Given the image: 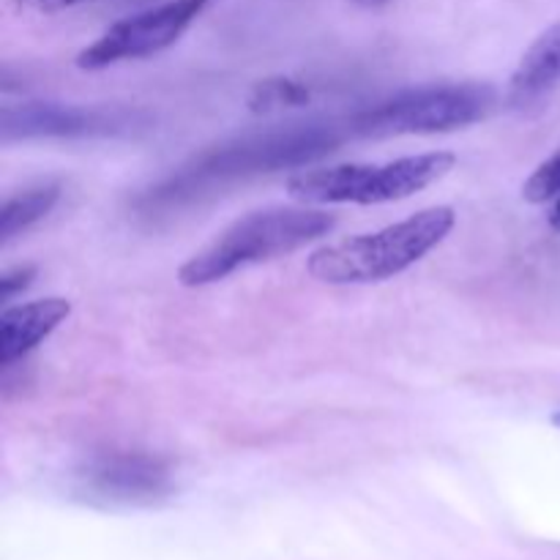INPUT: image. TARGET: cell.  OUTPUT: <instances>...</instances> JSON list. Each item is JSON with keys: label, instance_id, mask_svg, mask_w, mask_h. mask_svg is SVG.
<instances>
[{"label": "cell", "instance_id": "obj_1", "mask_svg": "<svg viewBox=\"0 0 560 560\" xmlns=\"http://www.w3.org/2000/svg\"><path fill=\"white\" fill-rule=\"evenodd\" d=\"M457 224L452 206H432L375 233L353 235L320 246L306 260V271L323 284H372L399 277L424 260Z\"/></svg>", "mask_w": 560, "mask_h": 560}, {"label": "cell", "instance_id": "obj_2", "mask_svg": "<svg viewBox=\"0 0 560 560\" xmlns=\"http://www.w3.org/2000/svg\"><path fill=\"white\" fill-rule=\"evenodd\" d=\"M337 228V217L317 208H262L241 217L217 235L206 249L191 255L178 268L184 288H206L222 282L241 268L277 260L320 241Z\"/></svg>", "mask_w": 560, "mask_h": 560}, {"label": "cell", "instance_id": "obj_3", "mask_svg": "<svg viewBox=\"0 0 560 560\" xmlns=\"http://www.w3.org/2000/svg\"><path fill=\"white\" fill-rule=\"evenodd\" d=\"M457 167V153L430 151L392 162H353L301 170L288 178V195L310 206H383L408 200Z\"/></svg>", "mask_w": 560, "mask_h": 560}, {"label": "cell", "instance_id": "obj_4", "mask_svg": "<svg viewBox=\"0 0 560 560\" xmlns=\"http://www.w3.org/2000/svg\"><path fill=\"white\" fill-rule=\"evenodd\" d=\"M339 145V135L328 126H304V129L273 131V135L241 140L235 145H222L219 151L202 153L195 164L159 186L151 202H175L186 195H197L202 186H217L228 178L246 173H268L284 164H301L323 156Z\"/></svg>", "mask_w": 560, "mask_h": 560}, {"label": "cell", "instance_id": "obj_5", "mask_svg": "<svg viewBox=\"0 0 560 560\" xmlns=\"http://www.w3.org/2000/svg\"><path fill=\"white\" fill-rule=\"evenodd\" d=\"M495 88L481 82L427 85L361 109L348 120V129L359 137L441 135L479 124L495 109Z\"/></svg>", "mask_w": 560, "mask_h": 560}, {"label": "cell", "instance_id": "obj_6", "mask_svg": "<svg viewBox=\"0 0 560 560\" xmlns=\"http://www.w3.org/2000/svg\"><path fill=\"white\" fill-rule=\"evenodd\" d=\"M74 490L93 506H156L175 490L167 459L145 452H104L82 463Z\"/></svg>", "mask_w": 560, "mask_h": 560}, {"label": "cell", "instance_id": "obj_7", "mask_svg": "<svg viewBox=\"0 0 560 560\" xmlns=\"http://www.w3.org/2000/svg\"><path fill=\"white\" fill-rule=\"evenodd\" d=\"M213 0H170L156 9L140 11L109 25L93 44L77 55V66L85 71L107 69L120 60H140L173 47L191 27V22Z\"/></svg>", "mask_w": 560, "mask_h": 560}, {"label": "cell", "instance_id": "obj_8", "mask_svg": "<svg viewBox=\"0 0 560 560\" xmlns=\"http://www.w3.org/2000/svg\"><path fill=\"white\" fill-rule=\"evenodd\" d=\"M135 113L126 109L77 107V104L27 102L20 107H3L0 137L11 140H36V137H107L126 131Z\"/></svg>", "mask_w": 560, "mask_h": 560}, {"label": "cell", "instance_id": "obj_9", "mask_svg": "<svg viewBox=\"0 0 560 560\" xmlns=\"http://www.w3.org/2000/svg\"><path fill=\"white\" fill-rule=\"evenodd\" d=\"M69 299H38L27 304L5 306L0 312V370H11L16 361L38 348L60 323L69 320Z\"/></svg>", "mask_w": 560, "mask_h": 560}, {"label": "cell", "instance_id": "obj_10", "mask_svg": "<svg viewBox=\"0 0 560 560\" xmlns=\"http://www.w3.org/2000/svg\"><path fill=\"white\" fill-rule=\"evenodd\" d=\"M560 85V22L547 27L528 47L509 77L506 102L514 109H530L550 98Z\"/></svg>", "mask_w": 560, "mask_h": 560}, {"label": "cell", "instance_id": "obj_11", "mask_svg": "<svg viewBox=\"0 0 560 560\" xmlns=\"http://www.w3.org/2000/svg\"><path fill=\"white\" fill-rule=\"evenodd\" d=\"M60 200V184L58 180H47V184L31 186V189L20 191V195L9 197L0 208V241L9 244L14 235L25 233L36 222H42Z\"/></svg>", "mask_w": 560, "mask_h": 560}, {"label": "cell", "instance_id": "obj_12", "mask_svg": "<svg viewBox=\"0 0 560 560\" xmlns=\"http://www.w3.org/2000/svg\"><path fill=\"white\" fill-rule=\"evenodd\" d=\"M312 102V88L306 82L293 80V77H268L252 88L249 104L252 113H277L288 107H304Z\"/></svg>", "mask_w": 560, "mask_h": 560}, {"label": "cell", "instance_id": "obj_13", "mask_svg": "<svg viewBox=\"0 0 560 560\" xmlns=\"http://www.w3.org/2000/svg\"><path fill=\"white\" fill-rule=\"evenodd\" d=\"M556 195H560V151L545 159L523 184V197L534 206H547Z\"/></svg>", "mask_w": 560, "mask_h": 560}, {"label": "cell", "instance_id": "obj_14", "mask_svg": "<svg viewBox=\"0 0 560 560\" xmlns=\"http://www.w3.org/2000/svg\"><path fill=\"white\" fill-rule=\"evenodd\" d=\"M33 277H36V266H16L3 271V277H0V301L3 304L14 301L22 290L31 288Z\"/></svg>", "mask_w": 560, "mask_h": 560}, {"label": "cell", "instance_id": "obj_15", "mask_svg": "<svg viewBox=\"0 0 560 560\" xmlns=\"http://www.w3.org/2000/svg\"><path fill=\"white\" fill-rule=\"evenodd\" d=\"M22 3L31 5V9L36 11H44V14H55V11L71 9V5L88 3V0H22Z\"/></svg>", "mask_w": 560, "mask_h": 560}, {"label": "cell", "instance_id": "obj_16", "mask_svg": "<svg viewBox=\"0 0 560 560\" xmlns=\"http://www.w3.org/2000/svg\"><path fill=\"white\" fill-rule=\"evenodd\" d=\"M547 224H550L556 233H560V195L550 200V211H547Z\"/></svg>", "mask_w": 560, "mask_h": 560}, {"label": "cell", "instance_id": "obj_17", "mask_svg": "<svg viewBox=\"0 0 560 560\" xmlns=\"http://www.w3.org/2000/svg\"><path fill=\"white\" fill-rule=\"evenodd\" d=\"M355 5H361V9H377V5L388 3V0H353Z\"/></svg>", "mask_w": 560, "mask_h": 560}, {"label": "cell", "instance_id": "obj_18", "mask_svg": "<svg viewBox=\"0 0 560 560\" xmlns=\"http://www.w3.org/2000/svg\"><path fill=\"white\" fill-rule=\"evenodd\" d=\"M552 424H556V427H558V430H560V410H558V413H556V416H552Z\"/></svg>", "mask_w": 560, "mask_h": 560}]
</instances>
